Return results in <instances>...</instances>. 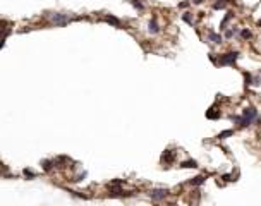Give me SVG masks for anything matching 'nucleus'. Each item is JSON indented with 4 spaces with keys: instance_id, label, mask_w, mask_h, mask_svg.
<instances>
[{
    "instance_id": "2",
    "label": "nucleus",
    "mask_w": 261,
    "mask_h": 206,
    "mask_svg": "<svg viewBox=\"0 0 261 206\" xmlns=\"http://www.w3.org/2000/svg\"><path fill=\"white\" fill-rule=\"evenodd\" d=\"M239 52H229V53H223V55H220V58H218V65H234L235 64V60L239 58Z\"/></svg>"
},
{
    "instance_id": "17",
    "label": "nucleus",
    "mask_w": 261,
    "mask_h": 206,
    "mask_svg": "<svg viewBox=\"0 0 261 206\" xmlns=\"http://www.w3.org/2000/svg\"><path fill=\"white\" fill-rule=\"evenodd\" d=\"M241 36H242L244 40H249V38L253 36V33L249 31V29H242V31H241Z\"/></svg>"
},
{
    "instance_id": "12",
    "label": "nucleus",
    "mask_w": 261,
    "mask_h": 206,
    "mask_svg": "<svg viewBox=\"0 0 261 206\" xmlns=\"http://www.w3.org/2000/svg\"><path fill=\"white\" fill-rule=\"evenodd\" d=\"M234 17V12H227V16L223 17V21H222V24H220V29H225V26H227V23H229L230 19Z\"/></svg>"
},
{
    "instance_id": "18",
    "label": "nucleus",
    "mask_w": 261,
    "mask_h": 206,
    "mask_svg": "<svg viewBox=\"0 0 261 206\" xmlns=\"http://www.w3.org/2000/svg\"><path fill=\"white\" fill-rule=\"evenodd\" d=\"M52 167H53V161L43 160V168H45V170H52Z\"/></svg>"
},
{
    "instance_id": "25",
    "label": "nucleus",
    "mask_w": 261,
    "mask_h": 206,
    "mask_svg": "<svg viewBox=\"0 0 261 206\" xmlns=\"http://www.w3.org/2000/svg\"><path fill=\"white\" fill-rule=\"evenodd\" d=\"M203 0H193V3H201Z\"/></svg>"
},
{
    "instance_id": "26",
    "label": "nucleus",
    "mask_w": 261,
    "mask_h": 206,
    "mask_svg": "<svg viewBox=\"0 0 261 206\" xmlns=\"http://www.w3.org/2000/svg\"><path fill=\"white\" fill-rule=\"evenodd\" d=\"M2 46H3V40H0V48H2Z\"/></svg>"
},
{
    "instance_id": "8",
    "label": "nucleus",
    "mask_w": 261,
    "mask_h": 206,
    "mask_svg": "<svg viewBox=\"0 0 261 206\" xmlns=\"http://www.w3.org/2000/svg\"><path fill=\"white\" fill-rule=\"evenodd\" d=\"M150 33H151V35H155V33H158L160 31V28H158V23H156V17H153L151 21H150Z\"/></svg>"
},
{
    "instance_id": "22",
    "label": "nucleus",
    "mask_w": 261,
    "mask_h": 206,
    "mask_svg": "<svg viewBox=\"0 0 261 206\" xmlns=\"http://www.w3.org/2000/svg\"><path fill=\"white\" fill-rule=\"evenodd\" d=\"M24 175H26V177H35V174H33L31 170H28V168L24 170Z\"/></svg>"
},
{
    "instance_id": "11",
    "label": "nucleus",
    "mask_w": 261,
    "mask_h": 206,
    "mask_svg": "<svg viewBox=\"0 0 261 206\" xmlns=\"http://www.w3.org/2000/svg\"><path fill=\"white\" fill-rule=\"evenodd\" d=\"M203 182H204V177H203V175H198V177H194L193 180H189L191 186H201Z\"/></svg>"
},
{
    "instance_id": "7",
    "label": "nucleus",
    "mask_w": 261,
    "mask_h": 206,
    "mask_svg": "<svg viewBox=\"0 0 261 206\" xmlns=\"http://www.w3.org/2000/svg\"><path fill=\"white\" fill-rule=\"evenodd\" d=\"M209 41H213V43H216V45H218V43H222L223 41V36L222 35H218V33H209Z\"/></svg>"
},
{
    "instance_id": "16",
    "label": "nucleus",
    "mask_w": 261,
    "mask_h": 206,
    "mask_svg": "<svg viewBox=\"0 0 261 206\" xmlns=\"http://www.w3.org/2000/svg\"><path fill=\"white\" fill-rule=\"evenodd\" d=\"M129 2H131L132 5H134L136 9H138V10H143V9H144V5H143V3L139 2V0H129Z\"/></svg>"
},
{
    "instance_id": "21",
    "label": "nucleus",
    "mask_w": 261,
    "mask_h": 206,
    "mask_svg": "<svg viewBox=\"0 0 261 206\" xmlns=\"http://www.w3.org/2000/svg\"><path fill=\"white\" fill-rule=\"evenodd\" d=\"M222 179H223V180H227V182H230V180H235V179H232V175H230V174H225Z\"/></svg>"
},
{
    "instance_id": "27",
    "label": "nucleus",
    "mask_w": 261,
    "mask_h": 206,
    "mask_svg": "<svg viewBox=\"0 0 261 206\" xmlns=\"http://www.w3.org/2000/svg\"><path fill=\"white\" fill-rule=\"evenodd\" d=\"M258 24H259V26H261V19H259V21H258Z\"/></svg>"
},
{
    "instance_id": "23",
    "label": "nucleus",
    "mask_w": 261,
    "mask_h": 206,
    "mask_svg": "<svg viewBox=\"0 0 261 206\" xmlns=\"http://www.w3.org/2000/svg\"><path fill=\"white\" fill-rule=\"evenodd\" d=\"M187 5H189V2H181V3H179V7H181V9H186Z\"/></svg>"
},
{
    "instance_id": "14",
    "label": "nucleus",
    "mask_w": 261,
    "mask_h": 206,
    "mask_svg": "<svg viewBox=\"0 0 261 206\" xmlns=\"http://www.w3.org/2000/svg\"><path fill=\"white\" fill-rule=\"evenodd\" d=\"M225 5H227V0H218V2H215L213 9H215V10H218V9H223Z\"/></svg>"
},
{
    "instance_id": "10",
    "label": "nucleus",
    "mask_w": 261,
    "mask_h": 206,
    "mask_svg": "<svg viewBox=\"0 0 261 206\" xmlns=\"http://www.w3.org/2000/svg\"><path fill=\"white\" fill-rule=\"evenodd\" d=\"M181 167H182V168H196L198 163H196L194 160H187V161H182Z\"/></svg>"
},
{
    "instance_id": "4",
    "label": "nucleus",
    "mask_w": 261,
    "mask_h": 206,
    "mask_svg": "<svg viewBox=\"0 0 261 206\" xmlns=\"http://www.w3.org/2000/svg\"><path fill=\"white\" fill-rule=\"evenodd\" d=\"M150 196H151L153 201H161V199H165V198L168 196V191L167 189H155V191L150 192Z\"/></svg>"
},
{
    "instance_id": "13",
    "label": "nucleus",
    "mask_w": 261,
    "mask_h": 206,
    "mask_svg": "<svg viewBox=\"0 0 261 206\" xmlns=\"http://www.w3.org/2000/svg\"><path fill=\"white\" fill-rule=\"evenodd\" d=\"M230 136H234V131H232V129L220 132V134H218V139H227V138H230Z\"/></svg>"
},
{
    "instance_id": "24",
    "label": "nucleus",
    "mask_w": 261,
    "mask_h": 206,
    "mask_svg": "<svg viewBox=\"0 0 261 206\" xmlns=\"http://www.w3.org/2000/svg\"><path fill=\"white\" fill-rule=\"evenodd\" d=\"M253 84H254V86H259V84H261V79H259V77H256V79L253 81Z\"/></svg>"
},
{
    "instance_id": "5",
    "label": "nucleus",
    "mask_w": 261,
    "mask_h": 206,
    "mask_svg": "<svg viewBox=\"0 0 261 206\" xmlns=\"http://www.w3.org/2000/svg\"><path fill=\"white\" fill-rule=\"evenodd\" d=\"M174 158H175V153L172 151V149H167V151L161 154V161H163V163H172Z\"/></svg>"
},
{
    "instance_id": "15",
    "label": "nucleus",
    "mask_w": 261,
    "mask_h": 206,
    "mask_svg": "<svg viewBox=\"0 0 261 206\" xmlns=\"http://www.w3.org/2000/svg\"><path fill=\"white\" fill-rule=\"evenodd\" d=\"M244 81H246V88H247V86H251V84H253V76L251 74H247V72H244Z\"/></svg>"
},
{
    "instance_id": "1",
    "label": "nucleus",
    "mask_w": 261,
    "mask_h": 206,
    "mask_svg": "<svg viewBox=\"0 0 261 206\" xmlns=\"http://www.w3.org/2000/svg\"><path fill=\"white\" fill-rule=\"evenodd\" d=\"M230 119H232L235 124H239L241 127H247V126H251L254 120H259V115H258V110H256V108L247 106V108L242 110V115L241 117H234L232 115Z\"/></svg>"
},
{
    "instance_id": "9",
    "label": "nucleus",
    "mask_w": 261,
    "mask_h": 206,
    "mask_svg": "<svg viewBox=\"0 0 261 206\" xmlns=\"http://www.w3.org/2000/svg\"><path fill=\"white\" fill-rule=\"evenodd\" d=\"M105 23L115 26V28H120V21L117 19V17H113V16H105Z\"/></svg>"
},
{
    "instance_id": "3",
    "label": "nucleus",
    "mask_w": 261,
    "mask_h": 206,
    "mask_svg": "<svg viewBox=\"0 0 261 206\" xmlns=\"http://www.w3.org/2000/svg\"><path fill=\"white\" fill-rule=\"evenodd\" d=\"M50 19H52V23L55 26H67L72 21V17H69L67 14H52Z\"/></svg>"
},
{
    "instance_id": "6",
    "label": "nucleus",
    "mask_w": 261,
    "mask_h": 206,
    "mask_svg": "<svg viewBox=\"0 0 261 206\" xmlns=\"http://www.w3.org/2000/svg\"><path fill=\"white\" fill-rule=\"evenodd\" d=\"M220 115H222V113H220V110H216L215 106H211V108H209L208 112H206V119L216 120V119H220Z\"/></svg>"
},
{
    "instance_id": "20",
    "label": "nucleus",
    "mask_w": 261,
    "mask_h": 206,
    "mask_svg": "<svg viewBox=\"0 0 261 206\" xmlns=\"http://www.w3.org/2000/svg\"><path fill=\"white\" fill-rule=\"evenodd\" d=\"M235 33H237V29H230V31H227V33H225V38H232Z\"/></svg>"
},
{
    "instance_id": "19",
    "label": "nucleus",
    "mask_w": 261,
    "mask_h": 206,
    "mask_svg": "<svg viewBox=\"0 0 261 206\" xmlns=\"http://www.w3.org/2000/svg\"><path fill=\"white\" fill-rule=\"evenodd\" d=\"M182 19L186 21L187 24H193V17H191V14H189V12H186V14H184V16H182Z\"/></svg>"
}]
</instances>
